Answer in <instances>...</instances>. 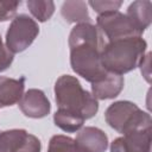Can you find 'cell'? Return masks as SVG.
I'll list each match as a JSON object with an SVG mask.
<instances>
[{
    "label": "cell",
    "mask_w": 152,
    "mask_h": 152,
    "mask_svg": "<svg viewBox=\"0 0 152 152\" xmlns=\"http://www.w3.org/2000/svg\"><path fill=\"white\" fill-rule=\"evenodd\" d=\"M104 38L100 30L90 24H76L69 34L71 69L86 81L96 83L107 76L101 63Z\"/></svg>",
    "instance_id": "cell-1"
},
{
    "label": "cell",
    "mask_w": 152,
    "mask_h": 152,
    "mask_svg": "<svg viewBox=\"0 0 152 152\" xmlns=\"http://www.w3.org/2000/svg\"><path fill=\"white\" fill-rule=\"evenodd\" d=\"M147 43L141 36L125 37L106 42L101 52V63L107 72L122 76L139 66L145 57Z\"/></svg>",
    "instance_id": "cell-2"
},
{
    "label": "cell",
    "mask_w": 152,
    "mask_h": 152,
    "mask_svg": "<svg viewBox=\"0 0 152 152\" xmlns=\"http://www.w3.org/2000/svg\"><path fill=\"white\" fill-rule=\"evenodd\" d=\"M53 91L59 109L80 114L86 120L97 113V100L89 91L84 90L80 81L71 75H62L56 81Z\"/></svg>",
    "instance_id": "cell-3"
},
{
    "label": "cell",
    "mask_w": 152,
    "mask_h": 152,
    "mask_svg": "<svg viewBox=\"0 0 152 152\" xmlns=\"http://www.w3.org/2000/svg\"><path fill=\"white\" fill-rule=\"evenodd\" d=\"M107 124L121 134L138 129H151V115L131 101H116L104 112Z\"/></svg>",
    "instance_id": "cell-4"
},
{
    "label": "cell",
    "mask_w": 152,
    "mask_h": 152,
    "mask_svg": "<svg viewBox=\"0 0 152 152\" xmlns=\"http://www.w3.org/2000/svg\"><path fill=\"white\" fill-rule=\"evenodd\" d=\"M39 33V27L36 20L27 14L15 15L6 31V48L14 55L26 50Z\"/></svg>",
    "instance_id": "cell-5"
},
{
    "label": "cell",
    "mask_w": 152,
    "mask_h": 152,
    "mask_svg": "<svg viewBox=\"0 0 152 152\" xmlns=\"http://www.w3.org/2000/svg\"><path fill=\"white\" fill-rule=\"evenodd\" d=\"M96 27L102 33L106 42L132 37V36H141L131 24L126 14L113 11L99 14L96 18Z\"/></svg>",
    "instance_id": "cell-6"
},
{
    "label": "cell",
    "mask_w": 152,
    "mask_h": 152,
    "mask_svg": "<svg viewBox=\"0 0 152 152\" xmlns=\"http://www.w3.org/2000/svg\"><path fill=\"white\" fill-rule=\"evenodd\" d=\"M40 140L25 129L0 132V152H40Z\"/></svg>",
    "instance_id": "cell-7"
},
{
    "label": "cell",
    "mask_w": 152,
    "mask_h": 152,
    "mask_svg": "<svg viewBox=\"0 0 152 152\" xmlns=\"http://www.w3.org/2000/svg\"><path fill=\"white\" fill-rule=\"evenodd\" d=\"M110 152H151V129H138L114 139Z\"/></svg>",
    "instance_id": "cell-8"
},
{
    "label": "cell",
    "mask_w": 152,
    "mask_h": 152,
    "mask_svg": "<svg viewBox=\"0 0 152 152\" xmlns=\"http://www.w3.org/2000/svg\"><path fill=\"white\" fill-rule=\"evenodd\" d=\"M18 103L23 114L32 119L44 118L50 113L51 109L50 101L44 91L36 88L25 91Z\"/></svg>",
    "instance_id": "cell-9"
},
{
    "label": "cell",
    "mask_w": 152,
    "mask_h": 152,
    "mask_svg": "<svg viewBox=\"0 0 152 152\" xmlns=\"http://www.w3.org/2000/svg\"><path fill=\"white\" fill-rule=\"evenodd\" d=\"M75 142L80 152H104L108 147V138L106 133L93 126L80 129Z\"/></svg>",
    "instance_id": "cell-10"
},
{
    "label": "cell",
    "mask_w": 152,
    "mask_h": 152,
    "mask_svg": "<svg viewBox=\"0 0 152 152\" xmlns=\"http://www.w3.org/2000/svg\"><path fill=\"white\" fill-rule=\"evenodd\" d=\"M126 17L138 33L142 34L152 21V2L148 0L133 1L127 8Z\"/></svg>",
    "instance_id": "cell-11"
},
{
    "label": "cell",
    "mask_w": 152,
    "mask_h": 152,
    "mask_svg": "<svg viewBox=\"0 0 152 152\" xmlns=\"http://www.w3.org/2000/svg\"><path fill=\"white\" fill-rule=\"evenodd\" d=\"M25 77L10 78L0 76V108L18 103L24 94Z\"/></svg>",
    "instance_id": "cell-12"
},
{
    "label": "cell",
    "mask_w": 152,
    "mask_h": 152,
    "mask_svg": "<svg viewBox=\"0 0 152 152\" xmlns=\"http://www.w3.org/2000/svg\"><path fill=\"white\" fill-rule=\"evenodd\" d=\"M124 88V77L108 72L100 82L91 83V95L96 100H109L116 97Z\"/></svg>",
    "instance_id": "cell-13"
},
{
    "label": "cell",
    "mask_w": 152,
    "mask_h": 152,
    "mask_svg": "<svg viewBox=\"0 0 152 152\" xmlns=\"http://www.w3.org/2000/svg\"><path fill=\"white\" fill-rule=\"evenodd\" d=\"M87 6H88L87 2L81 0L65 1L61 7V13L68 23H76V24L90 23V15L88 13Z\"/></svg>",
    "instance_id": "cell-14"
},
{
    "label": "cell",
    "mask_w": 152,
    "mask_h": 152,
    "mask_svg": "<svg viewBox=\"0 0 152 152\" xmlns=\"http://www.w3.org/2000/svg\"><path fill=\"white\" fill-rule=\"evenodd\" d=\"M53 121L55 125L62 131L66 133H74L82 128L86 119L80 114L58 108V110L53 114Z\"/></svg>",
    "instance_id": "cell-15"
},
{
    "label": "cell",
    "mask_w": 152,
    "mask_h": 152,
    "mask_svg": "<svg viewBox=\"0 0 152 152\" xmlns=\"http://www.w3.org/2000/svg\"><path fill=\"white\" fill-rule=\"evenodd\" d=\"M26 6L30 10L31 14L42 23L49 20L55 12V4L51 0H28L26 2Z\"/></svg>",
    "instance_id": "cell-16"
},
{
    "label": "cell",
    "mask_w": 152,
    "mask_h": 152,
    "mask_svg": "<svg viewBox=\"0 0 152 152\" xmlns=\"http://www.w3.org/2000/svg\"><path fill=\"white\" fill-rule=\"evenodd\" d=\"M46 152H80V150L76 146L75 139L57 134L50 139Z\"/></svg>",
    "instance_id": "cell-17"
},
{
    "label": "cell",
    "mask_w": 152,
    "mask_h": 152,
    "mask_svg": "<svg viewBox=\"0 0 152 152\" xmlns=\"http://www.w3.org/2000/svg\"><path fill=\"white\" fill-rule=\"evenodd\" d=\"M87 5L91 6V8L97 12L99 14L119 11L120 6L122 5V1H112V0H104V1H89Z\"/></svg>",
    "instance_id": "cell-18"
},
{
    "label": "cell",
    "mask_w": 152,
    "mask_h": 152,
    "mask_svg": "<svg viewBox=\"0 0 152 152\" xmlns=\"http://www.w3.org/2000/svg\"><path fill=\"white\" fill-rule=\"evenodd\" d=\"M20 4V1H0V21L14 18Z\"/></svg>",
    "instance_id": "cell-19"
},
{
    "label": "cell",
    "mask_w": 152,
    "mask_h": 152,
    "mask_svg": "<svg viewBox=\"0 0 152 152\" xmlns=\"http://www.w3.org/2000/svg\"><path fill=\"white\" fill-rule=\"evenodd\" d=\"M12 62H13V55L8 51L6 45L2 43L1 36H0V72L10 68Z\"/></svg>",
    "instance_id": "cell-20"
}]
</instances>
